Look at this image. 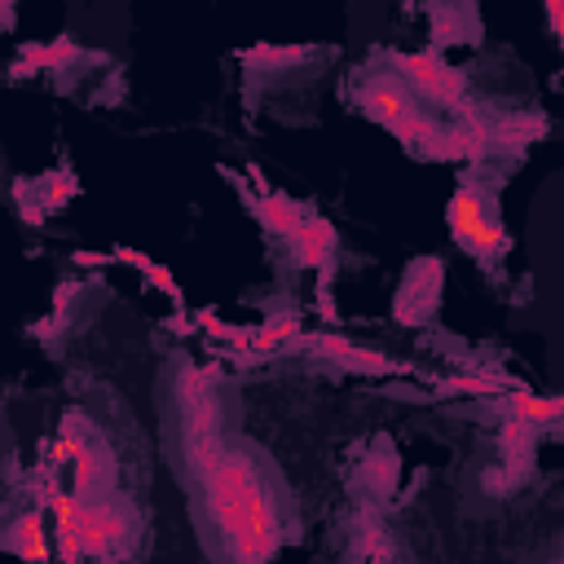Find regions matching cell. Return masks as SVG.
Listing matches in <instances>:
<instances>
[{
    "label": "cell",
    "mask_w": 564,
    "mask_h": 564,
    "mask_svg": "<svg viewBox=\"0 0 564 564\" xmlns=\"http://www.w3.org/2000/svg\"><path fill=\"white\" fill-rule=\"evenodd\" d=\"M115 476H119L115 454H110L101 441H88V445L75 454V489H70V494L97 502V498H106V494L115 489Z\"/></svg>",
    "instance_id": "cell-7"
},
{
    "label": "cell",
    "mask_w": 564,
    "mask_h": 564,
    "mask_svg": "<svg viewBox=\"0 0 564 564\" xmlns=\"http://www.w3.org/2000/svg\"><path fill=\"white\" fill-rule=\"evenodd\" d=\"M352 564H397V560H392V542H388V533H383L375 520H361V524H357Z\"/></svg>",
    "instance_id": "cell-14"
},
{
    "label": "cell",
    "mask_w": 564,
    "mask_h": 564,
    "mask_svg": "<svg viewBox=\"0 0 564 564\" xmlns=\"http://www.w3.org/2000/svg\"><path fill=\"white\" fill-rule=\"evenodd\" d=\"M300 330H304L300 313H273L264 326H256V330H251V344H247V352H242V357H251V361H256V357H269L273 348H282V344H286V339H295Z\"/></svg>",
    "instance_id": "cell-11"
},
{
    "label": "cell",
    "mask_w": 564,
    "mask_h": 564,
    "mask_svg": "<svg viewBox=\"0 0 564 564\" xmlns=\"http://www.w3.org/2000/svg\"><path fill=\"white\" fill-rule=\"evenodd\" d=\"M507 383L498 375H485V370H471V375H449L441 379V397H498Z\"/></svg>",
    "instance_id": "cell-15"
},
{
    "label": "cell",
    "mask_w": 564,
    "mask_h": 564,
    "mask_svg": "<svg viewBox=\"0 0 564 564\" xmlns=\"http://www.w3.org/2000/svg\"><path fill=\"white\" fill-rule=\"evenodd\" d=\"M560 414H564V401L560 397H533L529 388H511V397H507V419H520L529 427L555 423Z\"/></svg>",
    "instance_id": "cell-12"
},
{
    "label": "cell",
    "mask_w": 564,
    "mask_h": 564,
    "mask_svg": "<svg viewBox=\"0 0 564 564\" xmlns=\"http://www.w3.org/2000/svg\"><path fill=\"white\" fill-rule=\"evenodd\" d=\"M251 212H256V220L269 229V234H278V238H291L300 225H304V207L295 203V198H286V194H260V198H251Z\"/></svg>",
    "instance_id": "cell-9"
},
{
    "label": "cell",
    "mask_w": 564,
    "mask_h": 564,
    "mask_svg": "<svg viewBox=\"0 0 564 564\" xmlns=\"http://www.w3.org/2000/svg\"><path fill=\"white\" fill-rule=\"evenodd\" d=\"M436 295H441V260L427 256L405 273V286L397 295V317L401 322H423L436 308Z\"/></svg>",
    "instance_id": "cell-6"
},
{
    "label": "cell",
    "mask_w": 564,
    "mask_h": 564,
    "mask_svg": "<svg viewBox=\"0 0 564 564\" xmlns=\"http://www.w3.org/2000/svg\"><path fill=\"white\" fill-rule=\"evenodd\" d=\"M291 242V260L300 269H317L322 286L330 282V269H335V247H339V234L326 216H304V225L286 238Z\"/></svg>",
    "instance_id": "cell-4"
},
{
    "label": "cell",
    "mask_w": 564,
    "mask_h": 564,
    "mask_svg": "<svg viewBox=\"0 0 564 564\" xmlns=\"http://www.w3.org/2000/svg\"><path fill=\"white\" fill-rule=\"evenodd\" d=\"M44 57H48V70H66V66L79 57V48H75L70 35H57L53 44H44Z\"/></svg>",
    "instance_id": "cell-19"
},
{
    "label": "cell",
    "mask_w": 564,
    "mask_h": 564,
    "mask_svg": "<svg viewBox=\"0 0 564 564\" xmlns=\"http://www.w3.org/2000/svg\"><path fill=\"white\" fill-rule=\"evenodd\" d=\"M357 106L375 119V123H392V119H401L410 106H419L414 101V93L397 79V70H370L361 84H357Z\"/></svg>",
    "instance_id": "cell-5"
},
{
    "label": "cell",
    "mask_w": 564,
    "mask_h": 564,
    "mask_svg": "<svg viewBox=\"0 0 564 564\" xmlns=\"http://www.w3.org/2000/svg\"><path fill=\"white\" fill-rule=\"evenodd\" d=\"M44 533H48V529H44V516H40V507H31V511H22V516L9 520L4 546H9L13 555H22V560H44V551H48Z\"/></svg>",
    "instance_id": "cell-10"
},
{
    "label": "cell",
    "mask_w": 564,
    "mask_h": 564,
    "mask_svg": "<svg viewBox=\"0 0 564 564\" xmlns=\"http://www.w3.org/2000/svg\"><path fill=\"white\" fill-rule=\"evenodd\" d=\"M75 533H79L84 560H88V555L106 560V555H115V551L132 538V516H128L123 502H115V498H97L93 511H88V520H84Z\"/></svg>",
    "instance_id": "cell-3"
},
{
    "label": "cell",
    "mask_w": 564,
    "mask_h": 564,
    "mask_svg": "<svg viewBox=\"0 0 564 564\" xmlns=\"http://www.w3.org/2000/svg\"><path fill=\"white\" fill-rule=\"evenodd\" d=\"M436 128H441V123H436V119H432L423 106H410L401 119H392V123H388V132H392V137H397L405 150H414V154H419V150H423L432 137H436Z\"/></svg>",
    "instance_id": "cell-13"
},
{
    "label": "cell",
    "mask_w": 564,
    "mask_h": 564,
    "mask_svg": "<svg viewBox=\"0 0 564 564\" xmlns=\"http://www.w3.org/2000/svg\"><path fill=\"white\" fill-rule=\"evenodd\" d=\"M75 189H79V185H75V176H70V172H53V176L44 181V207H48V212H57Z\"/></svg>",
    "instance_id": "cell-18"
},
{
    "label": "cell",
    "mask_w": 564,
    "mask_h": 564,
    "mask_svg": "<svg viewBox=\"0 0 564 564\" xmlns=\"http://www.w3.org/2000/svg\"><path fill=\"white\" fill-rule=\"evenodd\" d=\"M308 352H317V357H326V361H339L344 370H361V375H383V370H392L388 352L361 348V344H352V339H344V335H313V339H308Z\"/></svg>",
    "instance_id": "cell-8"
},
{
    "label": "cell",
    "mask_w": 564,
    "mask_h": 564,
    "mask_svg": "<svg viewBox=\"0 0 564 564\" xmlns=\"http://www.w3.org/2000/svg\"><path fill=\"white\" fill-rule=\"evenodd\" d=\"M75 260H79V264H106V256H101V251H79Z\"/></svg>",
    "instance_id": "cell-23"
},
{
    "label": "cell",
    "mask_w": 564,
    "mask_h": 564,
    "mask_svg": "<svg viewBox=\"0 0 564 564\" xmlns=\"http://www.w3.org/2000/svg\"><path fill=\"white\" fill-rule=\"evenodd\" d=\"M392 66H397V79L414 93L419 106L432 101V106H441L449 115L471 110V101H467V75L454 70L449 62H441V53H432V48H423V53H397Z\"/></svg>",
    "instance_id": "cell-2"
},
{
    "label": "cell",
    "mask_w": 564,
    "mask_h": 564,
    "mask_svg": "<svg viewBox=\"0 0 564 564\" xmlns=\"http://www.w3.org/2000/svg\"><path fill=\"white\" fill-rule=\"evenodd\" d=\"M53 533H57V560H62V564H84L79 533H75V529H66V524H57Z\"/></svg>",
    "instance_id": "cell-20"
},
{
    "label": "cell",
    "mask_w": 564,
    "mask_h": 564,
    "mask_svg": "<svg viewBox=\"0 0 564 564\" xmlns=\"http://www.w3.org/2000/svg\"><path fill=\"white\" fill-rule=\"evenodd\" d=\"M35 70H48V57H44V44L26 40L22 53H18V62L9 66V75H13V79H26V75H35Z\"/></svg>",
    "instance_id": "cell-17"
},
{
    "label": "cell",
    "mask_w": 564,
    "mask_h": 564,
    "mask_svg": "<svg viewBox=\"0 0 564 564\" xmlns=\"http://www.w3.org/2000/svg\"><path fill=\"white\" fill-rule=\"evenodd\" d=\"M308 57V48H300V44H256V48H247L242 53V62L247 66H291V62H304Z\"/></svg>",
    "instance_id": "cell-16"
},
{
    "label": "cell",
    "mask_w": 564,
    "mask_h": 564,
    "mask_svg": "<svg viewBox=\"0 0 564 564\" xmlns=\"http://www.w3.org/2000/svg\"><path fill=\"white\" fill-rule=\"evenodd\" d=\"M317 308H322V317L326 322H335V300H330V291L322 286V295H317Z\"/></svg>",
    "instance_id": "cell-22"
},
{
    "label": "cell",
    "mask_w": 564,
    "mask_h": 564,
    "mask_svg": "<svg viewBox=\"0 0 564 564\" xmlns=\"http://www.w3.org/2000/svg\"><path fill=\"white\" fill-rule=\"evenodd\" d=\"M445 220H449L454 242H458L467 256H476L480 264L502 260L507 247H511V238H507V229H502V220H498V203H494L489 185H480L476 176H467V181L458 185V194L449 198Z\"/></svg>",
    "instance_id": "cell-1"
},
{
    "label": "cell",
    "mask_w": 564,
    "mask_h": 564,
    "mask_svg": "<svg viewBox=\"0 0 564 564\" xmlns=\"http://www.w3.org/2000/svg\"><path fill=\"white\" fill-rule=\"evenodd\" d=\"M145 278H150V282H154L159 291H167V295H176V282H172V273H167L163 264H154V260H150V264H145Z\"/></svg>",
    "instance_id": "cell-21"
}]
</instances>
